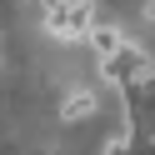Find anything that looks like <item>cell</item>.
<instances>
[{
	"label": "cell",
	"mask_w": 155,
	"mask_h": 155,
	"mask_svg": "<svg viewBox=\"0 0 155 155\" xmlns=\"http://www.w3.org/2000/svg\"><path fill=\"white\" fill-rule=\"evenodd\" d=\"M155 75V60H150V50L145 45H125L120 55H110V60H100V80L110 85V90H130V85H145Z\"/></svg>",
	"instance_id": "6da1fadb"
},
{
	"label": "cell",
	"mask_w": 155,
	"mask_h": 155,
	"mask_svg": "<svg viewBox=\"0 0 155 155\" xmlns=\"http://www.w3.org/2000/svg\"><path fill=\"white\" fill-rule=\"evenodd\" d=\"M85 45L95 50V60H110V55H120L125 45H130V35H125L120 25H105V20H100V25L90 30V40H85Z\"/></svg>",
	"instance_id": "7a4b0ae2"
},
{
	"label": "cell",
	"mask_w": 155,
	"mask_h": 155,
	"mask_svg": "<svg viewBox=\"0 0 155 155\" xmlns=\"http://www.w3.org/2000/svg\"><path fill=\"white\" fill-rule=\"evenodd\" d=\"M95 110H100V95H95V90H70V95L60 100V120H70V125L90 120Z\"/></svg>",
	"instance_id": "3957f363"
},
{
	"label": "cell",
	"mask_w": 155,
	"mask_h": 155,
	"mask_svg": "<svg viewBox=\"0 0 155 155\" xmlns=\"http://www.w3.org/2000/svg\"><path fill=\"white\" fill-rule=\"evenodd\" d=\"M65 5H95V0H65Z\"/></svg>",
	"instance_id": "277c9868"
}]
</instances>
